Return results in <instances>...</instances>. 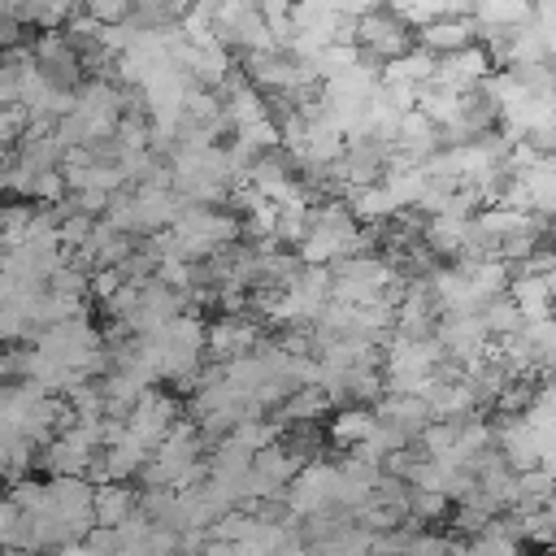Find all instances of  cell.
I'll return each instance as SVG.
<instances>
[{
    "mask_svg": "<svg viewBox=\"0 0 556 556\" xmlns=\"http://www.w3.org/2000/svg\"><path fill=\"white\" fill-rule=\"evenodd\" d=\"M126 287V278H122V269H91V282H87V295H96L100 304H109L117 291Z\"/></svg>",
    "mask_w": 556,
    "mask_h": 556,
    "instance_id": "cell-8",
    "label": "cell"
},
{
    "mask_svg": "<svg viewBox=\"0 0 556 556\" xmlns=\"http://www.w3.org/2000/svg\"><path fill=\"white\" fill-rule=\"evenodd\" d=\"M13 295H17V278H9V274L0 269V308L13 304Z\"/></svg>",
    "mask_w": 556,
    "mask_h": 556,
    "instance_id": "cell-10",
    "label": "cell"
},
{
    "mask_svg": "<svg viewBox=\"0 0 556 556\" xmlns=\"http://www.w3.org/2000/svg\"><path fill=\"white\" fill-rule=\"evenodd\" d=\"M17 521H22V513L0 495V552L9 547V539H13V530H17Z\"/></svg>",
    "mask_w": 556,
    "mask_h": 556,
    "instance_id": "cell-9",
    "label": "cell"
},
{
    "mask_svg": "<svg viewBox=\"0 0 556 556\" xmlns=\"http://www.w3.org/2000/svg\"><path fill=\"white\" fill-rule=\"evenodd\" d=\"M334 413V400L321 391V387H300L274 417L282 421V430H291V426H317L321 417H330Z\"/></svg>",
    "mask_w": 556,
    "mask_h": 556,
    "instance_id": "cell-3",
    "label": "cell"
},
{
    "mask_svg": "<svg viewBox=\"0 0 556 556\" xmlns=\"http://www.w3.org/2000/svg\"><path fill=\"white\" fill-rule=\"evenodd\" d=\"M261 343H265V334H261V326H256L252 317H243V313H222L217 321H208L204 356H208L213 365H230V361L256 352Z\"/></svg>",
    "mask_w": 556,
    "mask_h": 556,
    "instance_id": "cell-2",
    "label": "cell"
},
{
    "mask_svg": "<svg viewBox=\"0 0 556 556\" xmlns=\"http://www.w3.org/2000/svg\"><path fill=\"white\" fill-rule=\"evenodd\" d=\"M374 434V408H356V404H348V408H334L330 413V443L334 447H356V443H365Z\"/></svg>",
    "mask_w": 556,
    "mask_h": 556,
    "instance_id": "cell-5",
    "label": "cell"
},
{
    "mask_svg": "<svg viewBox=\"0 0 556 556\" xmlns=\"http://www.w3.org/2000/svg\"><path fill=\"white\" fill-rule=\"evenodd\" d=\"M413 39H417V30H413L395 9H365L361 22H356L361 61H369V65H378V70H382L387 61L413 52V48H417Z\"/></svg>",
    "mask_w": 556,
    "mask_h": 556,
    "instance_id": "cell-1",
    "label": "cell"
},
{
    "mask_svg": "<svg viewBox=\"0 0 556 556\" xmlns=\"http://www.w3.org/2000/svg\"><path fill=\"white\" fill-rule=\"evenodd\" d=\"M447 513H452V500L439 495V491H413V500H408V521H413V526H421V521H443Z\"/></svg>",
    "mask_w": 556,
    "mask_h": 556,
    "instance_id": "cell-7",
    "label": "cell"
},
{
    "mask_svg": "<svg viewBox=\"0 0 556 556\" xmlns=\"http://www.w3.org/2000/svg\"><path fill=\"white\" fill-rule=\"evenodd\" d=\"M4 500H9L17 513H43V508H48V482H39V478H17V482H9Z\"/></svg>",
    "mask_w": 556,
    "mask_h": 556,
    "instance_id": "cell-6",
    "label": "cell"
},
{
    "mask_svg": "<svg viewBox=\"0 0 556 556\" xmlns=\"http://www.w3.org/2000/svg\"><path fill=\"white\" fill-rule=\"evenodd\" d=\"M91 513H96V526L117 530L122 521H130V517L139 513V491H135V486H122V482L96 486V504H91Z\"/></svg>",
    "mask_w": 556,
    "mask_h": 556,
    "instance_id": "cell-4",
    "label": "cell"
}]
</instances>
